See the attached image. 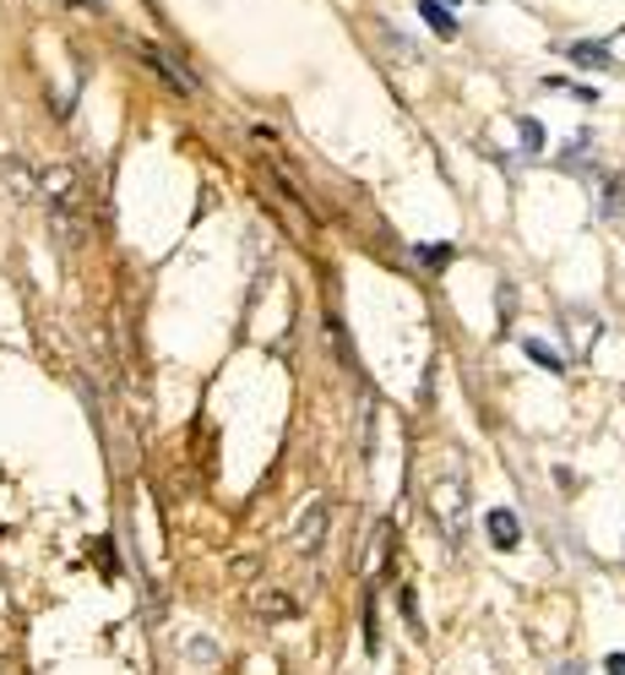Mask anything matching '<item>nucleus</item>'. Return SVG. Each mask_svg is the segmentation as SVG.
Here are the masks:
<instances>
[{
    "label": "nucleus",
    "instance_id": "f257e3e1",
    "mask_svg": "<svg viewBox=\"0 0 625 675\" xmlns=\"http://www.w3.org/2000/svg\"><path fill=\"white\" fill-rule=\"evenodd\" d=\"M485 529H490V544H496V550H517V544H522V518H517L511 507H496V512L485 518Z\"/></svg>",
    "mask_w": 625,
    "mask_h": 675
},
{
    "label": "nucleus",
    "instance_id": "f03ea898",
    "mask_svg": "<svg viewBox=\"0 0 625 675\" xmlns=\"http://www.w3.org/2000/svg\"><path fill=\"white\" fill-rule=\"evenodd\" d=\"M565 322H571V343H576V349H593V343H598V333H604V322H598V316H593V311H582V305H565Z\"/></svg>",
    "mask_w": 625,
    "mask_h": 675
},
{
    "label": "nucleus",
    "instance_id": "7ed1b4c3",
    "mask_svg": "<svg viewBox=\"0 0 625 675\" xmlns=\"http://www.w3.org/2000/svg\"><path fill=\"white\" fill-rule=\"evenodd\" d=\"M419 17H425V22L436 28L440 39H451V33H457V17L446 11V0H419Z\"/></svg>",
    "mask_w": 625,
    "mask_h": 675
},
{
    "label": "nucleus",
    "instance_id": "20e7f679",
    "mask_svg": "<svg viewBox=\"0 0 625 675\" xmlns=\"http://www.w3.org/2000/svg\"><path fill=\"white\" fill-rule=\"evenodd\" d=\"M142 61H147V66L158 71V76H164V82H169L175 93H190V82H186V76H180V66H169V61H164V55H158L153 44H142Z\"/></svg>",
    "mask_w": 625,
    "mask_h": 675
},
{
    "label": "nucleus",
    "instance_id": "39448f33",
    "mask_svg": "<svg viewBox=\"0 0 625 675\" xmlns=\"http://www.w3.org/2000/svg\"><path fill=\"white\" fill-rule=\"evenodd\" d=\"M522 354H528L533 365H544V371H555V376H561V371H565V360H561V354H555V349H550V343H539V338H522Z\"/></svg>",
    "mask_w": 625,
    "mask_h": 675
},
{
    "label": "nucleus",
    "instance_id": "423d86ee",
    "mask_svg": "<svg viewBox=\"0 0 625 675\" xmlns=\"http://www.w3.org/2000/svg\"><path fill=\"white\" fill-rule=\"evenodd\" d=\"M571 61L587 71H610V44H571Z\"/></svg>",
    "mask_w": 625,
    "mask_h": 675
},
{
    "label": "nucleus",
    "instance_id": "0eeeda50",
    "mask_svg": "<svg viewBox=\"0 0 625 675\" xmlns=\"http://www.w3.org/2000/svg\"><path fill=\"white\" fill-rule=\"evenodd\" d=\"M517 132H522V147H528V153H539V147H544V126H539L533 115H522V121H517Z\"/></svg>",
    "mask_w": 625,
    "mask_h": 675
},
{
    "label": "nucleus",
    "instance_id": "6e6552de",
    "mask_svg": "<svg viewBox=\"0 0 625 675\" xmlns=\"http://www.w3.org/2000/svg\"><path fill=\"white\" fill-rule=\"evenodd\" d=\"M414 257L430 262V268H446V262H451V246H446V240H436V246H414Z\"/></svg>",
    "mask_w": 625,
    "mask_h": 675
},
{
    "label": "nucleus",
    "instance_id": "1a4fd4ad",
    "mask_svg": "<svg viewBox=\"0 0 625 675\" xmlns=\"http://www.w3.org/2000/svg\"><path fill=\"white\" fill-rule=\"evenodd\" d=\"M604 675H625V654H610V660H604Z\"/></svg>",
    "mask_w": 625,
    "mask_h": 675
}]
</instances>
